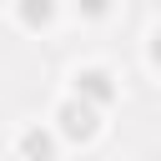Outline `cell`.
I'll use <instances>...</instances> for the list:
<instances>
[{
    "label": "cell",
    "instance_id": "obj_1",
    "mask_svg": "<svg viewBox=\"0 0 161 161\" xmlns=\"http://www.w3.org/2000/svg\"><path fill=\"white\" fill-rule=\"evenodd\" d=\"M156 60H161V40H156Z\"/></svg>",
    "mask_w": 161,
    "mask_h": 161
}]
</instances>
